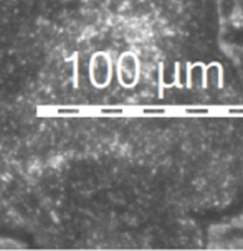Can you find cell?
Masks as SVG:
<instances>
[{
	"label": "cell",
	"instance_id": "52a82bcc",
	"mask_svg": "<svg viewBox=\"0 0 243 251\" xmlns=\"http://www.w3.org/2000/svg\"><path fill=\"white\" fill-rule=\"evenodd\" d=\"M101 113H105V114H123V109H121V107H105V109H101Z\"/></svg>",
	"mask_w": 243,
	"mask_h": 251
},
{
	"label": "cell",
	"instance_id": "277c9868",
	"mask_svg": "<svg viewBox=\"0 0 243 251\" xmlns=\"http://www.w3.org/2000/svg\"><path fill=\"white\" fill-rule=\"evenodd\" d=\"M222 10L225 15H233L235 13V0H222Z\"/></svg>",
	"mask_w": 243,
	"mask_h": 251
},
{
	"label": "cell",
	"instance_id": "ba28073f",
	"mask_svg": "<svg viewBox=\"0 0 243 251\" xmlns=\"http://www.w3.org/2000/svg\"><path fill=\"white\" fill-rule=\"evenodd\" d=\"M228 113L230 114H243V107H230Z\"/></svg>",
	"mask_w": 243,
	"mask_h": 251
},
{
	"label": "cell",
	"instance_id": "7a4b0ae2",
	"mask_svg": "<svg viewBox=\"0 0 243 251\" xmlns=\"http://www.w3.org/2000/svg\"><path fill=\"white\" fill-rule=\"evenodd\" d=\"M189 79H190L192 86H195V88L205 84V70L202 68V66H193L190 70V75H189Z\"/></svg>",
	"mask_w": 243,
	"mask_h": 251
},
{
	"label": "cell",
	"instance_id": "9c48e42d",
	"mask_svg": "<svg viewBox=\"0 0 243 251\" xmlns=\"http://www.w3.org/2000/svg\"><path fill=\"white\" fill-rule=\"evenodd\" d=\"M238 65H240V68H242V71H243V53L240 56H238Z\"/></svg>",
	"mask_w": 243,
	"mask_h": 251
},
{
	"label": "cell",
	"instance_id": "6da1fadb",
	"mask_svg": "<svg viewBox=\"0 0 243 251\" xmlns=\"http://www.w3.org/2000/svg\"><path fill=\"white\" fill-rule=\"evenodd\" d=\"M93 78H96L98 83H105L109 78V63L103 56H98L93 63Z\"/></svg>",
	"mask_w": 243,
	"mask_h": 251
},
{
	"label": "cell",
	"instance_id": "5b68a950",
	"mask_svg": "<svg viewBox=\"0 0 243 251\" xmlns=\"http://www.w3.org/2000/svg\"><path fill=\"white\" fill-rule=\"evenodd\" d=\"M186 114H195V116H204V114H209L210 111H209V107H197V106H193V107H186Z\"/></svg>",
	"mask_w": 243,
	"mask_h": 251
},
{
	"label": "cell",
	"instance_id": "8992f818",
	"mask_svg": "<svg viewBox=\"0 0 243 251\" xmlns=\"http://www.w3.org/2000/svg\"><path fill=\"white\" fill-rule=\"evenodd\" d=\"M142 114H151V116L167 114V107H144Z\"/></svg>",
	"mask_w": 243,
	"mask_h": 251
},
{
	"label": "cell",
	"instance_id": "3957f363",
	"mask_svg": "<svg viewBox=\"0 0 243 251\" xmlns=\"http://www.w3.org/2000/svg\"><path fill=\"white\" fill-rule=\"evenodd\" d=\"M220 70L218 66H210V68L205 70V84H209V86H217L220 83Z\"/></svg>",
	"mask_w": 243,
	"mask_h": 251
}]
</instances>
